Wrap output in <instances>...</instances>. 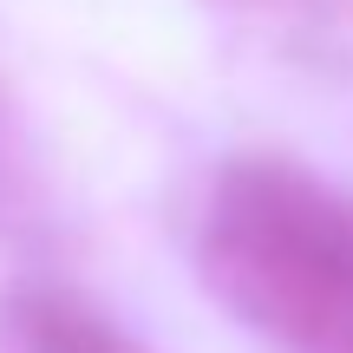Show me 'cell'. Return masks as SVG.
<instances>
[{
    "instance_id": "1",
    "label": "cell",
    "mask_w": 353,
    "mask_h": 353,
    "mask_svg": "<svg viewBox=\"0 0 353 353\" xmlns=\"http://www.w3.org/2000/svg\"><path fill=\"white\" fill-rule=\"evenodd\" d=\"M210 294L275 353H353V196L327 176L236 157L196 223Z\"/></svg>"
},
{
    "instance_id": "2",
    "label": "cell",
    "mask_w": 353,
    "mask_h": 353,
    "mask_svg": "<svg viewBox=\"0 0 353 353\" xmlns=\"http://www.w3.org/2000/svg\"><path fill=\"white\" fill-rule=\"evenodd\" d=\"M0 353H138L99 307L59 288H13L0 301Z\"/></svg>"
}]
</instances>
